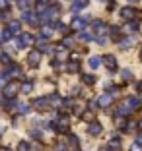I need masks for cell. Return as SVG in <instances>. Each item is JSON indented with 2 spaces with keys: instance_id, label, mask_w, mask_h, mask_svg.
I'll use <instances>...</instances> for the list:
<instances>
[{
  "instance_id": "4fadbf2b",
  "label": "cell",
  "mask_w": 142,
  "mask_h": 151,
  "mask_svg": "<svg viewBox=\"0 0 142 151\" xmlns=\"http://www.w3.org/2000/svg\"><path fill=\"white\" fill-rule=\"evenodd\" d=\"M72 27H74V29H84V27H86V19L76 18L74 22H72Z\"/></svg>"
},
{
  "instance_id": "2e32d148",
  "label": "cell",
  "mask_w": 142,
  "mask_h": 151,
  "mask_svg": "<svg viewBox=\"0 0 142 151\" xmlns=\"http://www.w3.org/2000/svg\"><path fill=\"white\" fill-rule=\"evenodd\" d=\"M125 124H127V122H125V118H123L121 114H117V116H115V126L123 130V128H125Z\"/></svg>"
},
{
  "instance_id": "5b68a950",
  "label": "cell",
  "mask_w": 142,
  "mask_h": 151,
  "mask_svg": "<svg viewBox=\"0 0 142 151\" xmlns=\"http://www.w3.org/2000/svg\"><path fill=\"white\" fill-rule=\"evenodd\" d=\"M98 103H99V107H103V109H107L109 105L113 103V95L111 93H103L101 97L98 99Z\"/></svg>"
},
{
  "instance_id": "f1b7e54d",
  "label": "cell",
  "mask_w": 142,
  "mask_h": 151,
  "mask_svg": "<svg viewBox=\"0 0 142 151\" xmlns=\"http://www.w3.org/2000/svg\"><path fill=\"white\" fill-rule=\"evenodd\" d=\"M101 151H111V147H109V145H105V147H101Z\"/></svg>"
},
{
  "instance_id": "1f68e13d",
  "label": "cell",
  "mask_w": 142,
  "mask_h": 151,
  "mask_svg": "<svg viewBox=\"0 0 142 151\" xmlns=\"http://www.w3.org/2000/svg\"><path fill=\"white\" fill-rule=\"evenodd\" d=\"M74 151H80V149H78V147H74Z\"/></svg>"
},
{
  "instance_id": "83f0119b",
  "label": "cell",
  "mask_w": 142,
  "mask_h": 151,
  "mask_svg": "<svg viewBox=\"0 0 142 151\" xmlns=\"http://www.w3.org/2000/svg\"><path fill=\"white\" fill-rule=\"evenodd\" d=\"M136 143H140V145H142V134H138V136H136Z\"/></svg>"
},
{
  "instance_id": "cb8c5ba5",
  "label": "cell",
  "mask_w": 142,
  "mask_h": 151,
  "mask_svg": "<svg viewBox=\"0 0 142 151\" xmlns=\"http://www.w3.org/2000/svg\"><path fill=\"white\" fill-rule=\"evenodd\" d=\"M98 45H107V37L105 35H101V37H98V41H95Z\"/></svg>"
},
{
  "instance_id": "d4e9b609",
  "label": "cell",
  "mask_w": 142,
  "mask_h": 151,
  "mask_svg": "<svg viewBox=\"0 0 142 151\" xmlns=\"http://www.w3.org/2000/svg\"><path fill=\"white\" fill-rule=\"evenodd\" d=\"M62 47H72V39H68V37H66L64 43H62Z\"/></svg>"
},
{
  "instance_id": "7402d4cb",
  "label": "cell",
  "mask_w": 142,
  "mask_h": 151,
  "mask_svg": "<svg viewBox=\"0 0 142 151\" xmlns=\"http://www.w3.org/2000/svg\"><path fill=\"white\" fill-rule=\"evenodd\" d=\"M70 145H72V149H74V147H78V138H76V136H70Z\"/></svg>"
},
{
  "instance_id": "d6986e66",
  "label": "cell",
  "mask_w": 142,
  "mask_h": 151,
  "mask_svg": "<svg viewBox=\"0 0 142 151\" xmlns=\"http://www.w3.org/2000/svg\"><path fill=\"white\" fill-rule=\"evenodd\" d=\"M119 89H121L119 85H107V93H111V95L113 93H119Z\"/></svg>"
},
{
  "instance_id": "30bf717a",
  "label": "cell",
  "mask_w": 142,
  "mask_h": 151,
  "mask_svg": "<svg viewBox=\"0 0 142 151\" xmlns=\"http://www.w3.org/2000/svg\"><path fill=\"white\" fill-rule=\"evenodd\" d=\"M130 112H133V111H130V109L127 107L125 103H123V105H119V107H117V114H121V116H130Z\"/></svg>"
},
{
  "instance_id": "3957f363",
  "label": "cell",
  "mask_w": 142,
  "mask_h": 151,
  "mask_svg": "<svg viewBox=\"0 0 142 151\" xmlns=\"http://www.w3.org/2000/svg\"><path fill=\"white\" fill-rule=\"evenodd\" d=\"M125 105H127V107H129L130 111L134 112V111H138V109L142 107V101H140L138 97H129L127 101H125Z\"/></svg>"
},
{
  "instance_id": "e0dca14e",
  "label": "cell",
  "mask_w": 142,
  "mask_h": 151,
  "mask_svg": "<svg viewBox=\"0 0 142 151\" xmlns=\"http://www.w3.org/2000/svg\"><path fill=\"white\" fill-rule=\"evenodd\" d=\"M82 118H84L86 122H92L93 120V111H86L84 114H82Z\"/></svg>"
},
{
  "instance_id": "603a6c76",
  "label": "cell",
  "mask_w": 142,
  "mask_h": 151,
  "mask_svg": "<svg viewBox=\"0 0 142 151\" xmlns=\"http://www.w3.org/2000/svg\"><path fill=\"white\" fill-rule=\"evenodd\" d=\"M88 107H90V111H95V109L99 107V103H98V101H90V105H88Z\"/></svg>"
},
{
  "instance_id": "d6a6232c",
  "label": "cell",
  "mask_w": 142,
  "mask_h": 151,
  "mask_svg": "<svg viewBox=\"0 0 142 151\" xmlns=\"http://www.w3.org/2000/svg\"><path fill=\"white\" fill-rule=\"evenodd\" d=\"M41 2H49V0H41Z\"/></svg>"
},
{
  "instance_id": "ac0fdd59",
  "label": "cell",
  "mask_w": 142,
  "mask_h": 151,
  "mask_svg": "<svg viewBox=\"0 0 142 151\" xmlns=\"http://www.w3.org/2000/svg\"><path fill=\"white\" fill-rule=\"evenodd\" d=\"M29 62L35 66L37 62H39V52H31V56H29Z\"/></svg>"
},
{
  "instance_id": "e575fe53",
  "label": "cell",
  "mask_w": 142,
  "mask_h": 151,
  "mask_svg": "<svg viewBox=\"0 0 142 151\" xmlns=\"http://www.w3.org/2000/svg\"><path fill=\"white\" fill-rule=\"evenodd\" d=\"M101 2H103V0H101Z\"/></svg>"
},
{
  "instance_id": "52a82bcc",
  "label": "cell",
  "mask_w": 142,
  "mask_h": 151,
  "mask_svg": "<svg viewBox=\"0 0 142 151\" xmlns=\"http://www.w3.org/2000/svg\"><path fill=\"white\" fill-rule=\"evenodd\" d=\"M107 145L111 147V151H119L123 147V142H121V138H111V142L107 143Z\"/></svg>"
},
{
  "instance_id": "8992f818",
  "label": "cell",
  "mask_w": 142,
  "mask_h": 151,
  "mask_svg": "<svg viewBox=\"0 0 142 151\" xmlns=\"http://www.w3.org/2000/svg\"><path fill=\"white\" fill-rule=\"evenodd\" d=\"M93 29H95L98 35H103V33L107 31V23L105 22H95V23H93Z\"/></svg>"
},
{
  "instance_id": "9c48e42d",
  "label": "cell",
  "mask_w": 142,
  "mask_h": 151,
  "mask_svg": "<svg viewBox=\"0 0 142 151\" xmlns=\"http://www.w3.org/2000/svg\"><path fill=\"white\" fill-rule=\"evenodd\" d=\"M138 25H140V22H138V19H129L125 29H127V31H138Z\"/></svg>"
},
{
  "instance_id": "ba28073f",
  "label": "cell",
  "mask_w": 142,
  "mask_h": 151,
  "mask_svg": "<svg viewBox=\"0 0 142 151\" xmlns=\"http://www.w3.org/2000/svg\"><path fill=\"white\" fill-rule=\"evenodd\" d=\"M134 45V39L133 37H123V39L119 41V47L121 49H129V47H133Z\"/></svg>"
},
{
  "instance_id": "6da1fadb",
  "label": "cell",
  "mask_w": 142,
  "mask_h": 151,
  "mask_svg": "<svg viewBox=\"0 0 142 151\" xmlns=\"http://www.w3.org/2000/svg\"><path fill=\"white\" fill-rule=\"evenodd\" d=\"M101 64H105V66H107V70L117 72V58L113 56V54H103V58H101Z\"/></svg>"
},
{
  "instance_id": "277c9868",
  "label": "cell",
  "mask_w": 142,
  "mask_h": 151,
  "mask_svg": "<svg viewBox=\"0 0 142 151\" xmlns=\"http://www.w3.org/2000/svg\"><path fill=\"white\" fill-rule=\"evenodd\" d=\"M103 132V126L99 124V122H90V126H88V134H92V136H99V134Z\"/></svg>"
},
{
  "instance_id": "8fae6325",
  "label": "cell",
  "mask_w": 142,
  "mask_h": 151,
  "mask_svg": "<svg viewBox=\"0 0 142 151\" xmlns=\"http://www.w3.org/2000/svg\"><path fill=\"white\" fill-rule=\"evenodd\" d=\"M66 70L70 72V74H76V72L80 70V64H78V60H72V62H68V66H66Z\"/></svg>"
},
{
  "instance_id": "4dcf8cb0",
  "label": "cell",
  "mask_w": 142,
  "mask_h": 151,
  "mask_svg": "<svg viewBox=\"0 0 142 151\" xmlns=\"http://www.w3.org/2000/svg\"><path fill=\"white\" fill-rule=\"evenodd\" d=\"M138 126H140V130H142V120H140V122H138Z\"/></svg>"
},
{
  "instance_id": "4316f807",
  "label": "cell",
  "mask_w": 142,
  "mask_h": 151,
  "mask_svg": "<svg viewBox=\"0 0 142 151\" xmlns=\"http://www.w3.org/2000/svg\"><path fill=\"white\" fill-rule=\"evenodd\" d=\"M136 91H142V81H136Z\"/></svg>"
},
{
  "instance_id": "836d02e7",
  "label": "cell",
  "mask_w": 142,
  "mask_h": 151,
  "mask_svg": "<svg viewBox=\"0 0 142 151\" xmlns=\"http://www.w3.org/2000/svg\"><path fill=\"white\" fill-rule=\"evenodd\" d=\"M140 58H142V50H140Z\"/></svg>"
},
{
  "instance_id": "ffe728a7",
  "label": "cell",
  "mask_w": 142,
  "mask_h": 151,
  "mask_svg": "<svg viewBox=\"0 0 142 151\" xmlns=\"http://www.w3.org/2000/svg\"><path fill=\"white\" fill-rule=\"evenodd\" d=\"M121 76H123V80H127V81L133 80V72H130V70H123V74H121Z\"/></svg>"
},
{
  "instance_id": "7a4b0ae2",
  "label": "cell",
  "mask_w": 142,
  "mask_h": 151,
  "mask_svg": "<svg viewBox=\"0 0 142 151\" xmlns=\"http://www.w3.org/2000/svg\"><path fill=\"white\" fill-rule=\"evenodd\" d=\"M121 18L127 19V22H129V19H134L136 18V10H134L133 6H125V8L121 10Z\"/></svg>"
},
{
  "instance_id": "9a60e30c",
  "label": "cell",
  "mask_w": 142,
  "mask_h": 151,
  "mask_svg": "<svg viewBox=\"0 0 142 151\" xmlns=\"http://www.w3.org/2000/svg\"><path fill=\"white\" fill-rule=\"evenodd\" d=\"M82 80H84V83H86V85H93V83H95V76H92V74H86L84 78H82Z\"/></svg>"
},
{
  "instance_id": "5bb4252c",
  "label": "cell",
  "mask_w": 142,
  "mask_h": 151,
  "mask_svg": "<svg viewBox=\"0 0 142 151\" xmlns=\"http://www.w3.org/2000/svg\"><path fill=\"white\" fill-rule=\"evenodd\" d=\"M86 4H88L86 0H78V2H74V6H72V12H80V10L84 8Z\"/></svg>"
},
{
  "instance_id": "7c38bea8",
  "label": "cell",
  "mask_w": 142,
  "mask_h": 151,
  "mask_svg": "<svg viewBox=\"0 0 142 151\" xmlns=\"http://www.w3.org/2000/svg\"><path fill=\"white\" fill-rule=\"evenodd\" d=\"M88 64H90V68H92V70H95V68H99V64H101V58L92 56V58L88 60Z\"/></svg>"
},
{
  "instance_id": "f546056e",
  "label": "cell",
  "mask_w": 142,
  "mask_h": 151,
  "mask_svg": "<svg viewBox=\"0 0 142 151\" xmlns=\"http://www.w3.org/2000/svg\"><path fill=\"white\" fill-rule=\"evenodd\" d=\"M129 2H130V4H134V2H138V0H129Z\"/></svg>"
},
{
  "instance_id": "44dd1931",
  "label": "cell",
  "mask_w": 142,
  "mask_h": 151,
  "mask_svg": "<svg viewBox=\"0 0 142 151\" xmlns=\"http://www.w3.org/2000/svg\"><path fill=\"white\" fill-rule=\"evenodd\" d=\"M80 39H82V41H84V43H90V41H92V39H93V37H92V35H90V33H84V31H82V35H80Z\"/></svg>"
},
{
  "instance_id": "484cf974",
  "label": "cell",
  "mask_w": 142,
  "mask_h": 151,
  "mask_svg": "<svg viewBox=\"0 0 142 151\" xmlns=\"http://www.w3.org/2000/svg\"><path fill=\"white\" fill-rule=\"evenodd\" d=\"M130 151H142V149H140V143H134V145L130 147Z\"/></svg>"
}]
</instances>
